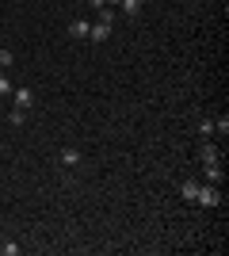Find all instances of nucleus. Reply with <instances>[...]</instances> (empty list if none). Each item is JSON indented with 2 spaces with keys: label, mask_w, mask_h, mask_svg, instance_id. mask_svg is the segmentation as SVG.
Returning <instances> with one entry per match:
<instances>
[{
  "label": "nucleus",
  "mask_w": 229,
  "mask_h": 256,
  "mask_svg": "<svg viewBox=\"0 0 229 256\" xmlns=\"http://www.w3.org/2000/svg\"><path fill=\"white\" fill-rule=\"evenodd\" d=\"M195 203H203V206H218V203H222L218 184H199V199H195Z\"/></svg>",
  "instance_id": "obj_1"
},
{
  "label": "nucleus",
  "mask_w": 229,
  "mask_h": 256,
  "mask_svg": "<svg viewBox=\"0 0 229 256\" xmlns=\"http://www.w3.org/2000/svg\"><path fill=\"white\" fill-rule=\"evenodd\" d=\"M111 31H115V27H111V23H103V20H96V23H92V31H88V38H92V42H107V38H111Z\"/></svg>",
  "instance_id": "obj_2"
},
{
  "label": "nucleus",
  "mask_w": 229,
  "mask_h": 256,
  "mask_svg": "<svg viewBox=\"0 0 229 256\" xmlns=\"http://www.w3.org/2000/svg\"><path fill=\"white\" fill-rule=\"evenodd\" d=\"M203 176H207V184H226V168H222V160L203 164Z\"/></svg>",
  "instance_id": "obj_3"
},
{
  "label": "nucleus",
  "mask_w": 229,
  "mask_h": 256,
  "mask_svg": "<svg viewBox=\"0 0 229 256\" xmlns=\"http://www.w3.org/2000/svg\"><path fill=\"white\" fill-rule=\"evenodd\" d=\"M199 160H203V164H210V160H222V146L218 142H203V150H199Z\"/></svg>",
  "instance_id": "obj_4"
},
{
  "label": "nucleus",
  "mask_w": 229,
  "mask_h": 256,
  "mask_svg": "<svg viewBox=\"0 0 229 256\" xmlns=\"http://www.w3.org/2000/svg\"><path fill=\"white\" fill-rule=\"evenodd\" d=\"M11 100H15V107H23V111L34 107V92L31 88H11Z\"/></svg>",
  "instance_id": "obj_5"
},
{
  "label": "nucleus",
  "mask_w": 229,
  "mask_h": 256,
  "mask_svg": "<svg viewBox=\"0 0 229 256\" xmlns=\"http://www.w3.org/2000/svg\"><path fill=\"white\" fill-rule=\"evenodd\" d=\"M142 8H145V0H119V12L126 16V20H134Z\"/></svg>",
  "instance_id": "obj_6"
},
{
  "label": "nucleus",
  "mask_w": 229,
  "mask_h": 256,
  "mask_svg": "<svg viewBox=\"0 0 229 256\" xmlns=\"http://www.w3.org/2000/svg\"><path fill=\"white\" fill-rule=\"evenodd\" d=\"M88 31H92V23H88V20H73V23H69V38H88Z\"/></svg>",
  "instance_id": "obj_7"
},
{
  "label": "nucleus",
  "mask_w": 229,
  "mask_h": 256,
  "mask_svg": "<svg viewBox=\"0 0 229 256\" xmlns=\"http://www.w3.org/2000/svg\"><path fill=\"white\" fill-rule=\"evenodd\" d=\"M180 195H184L187 203H195V199H199V184L195 180H184V184H180Z\"/></svg>",
  "instance_id": "obj_8"
},
{
  "label": "nucleus",
  "mask_w": 229,
  "mask_h": 256,
  "mask_svg": "<svg viewBox=\"0 0 229 256\" xmlns=\"http://www.w3.org/2000/svg\"><path fill=\"white\" fill-rule=\"evenodd\" d=\"M80 164V150H61V168H76Z\"/></svg>",
  "instance_id": "obj_9"
},
{
  "label": "nucleus",
  "mask_w": 229,
  "mask_h": 256,
  "mask_svg": "<svg viewBox=\"0 0 229 256\" xmlns=\"http://www.w3.org/2000/svg\"><path fill=\"white\" fill-rule=\"evenodd\" d=\"M8 122H11V126H23V122H27V111H23V107H11Z\"/></svg>",
  "instance_id": "obj_10"
},
{
  "label": "nucleus",
  "mask_w": 229,
  "mask_h": 256,
  "mask_svg": "<svg viewBox=\"0 0 229 256\" xmlns=\"http://www.w3.org/2000/svg\"><path fill=\"white\" fill-rule=\"evenodd\" d=\"M0 256H19V245H15V241H4V237H0Z\"/></svg>",
  "instance_id": "obj_11"
},
{
  "label": "nucleus",
  "mask_w": 229,
  "mask_h": 256,
  "mask_svg": "<svg viewBox=\"0 0 229 256\" xmlns=\"http://www.w3.org/2000/svg\"><path fill=\"white\" fill-rule=\"evenodd\" d=\"M11 62H15V54L8 46H0V69H11Z\"/></svg>",
  "instance_id": "obj_12"
},
{
  "label": "nucleus",
  "mask_w": 229,
  "mask_h": 256,
  "mask_svg": "<svg viewBox=\"0 0 229 256\" xmlns=\"http://www.w3.org/2000/svg\"><path fill=\"white\" fill-rule=\"evenodd\" d=\"M214 134H218V138H226V134H229V118H226V115L214 118Z\"/></svg>",
  "instance_id": "obj_13"
},
{
  "label": "nucleus",
  "mask_w": 229,
  "mask_h": 256,
  "mask_svg": "<svg viewBox=\"0 0 229 256\" xmlns=\"http://www.w3.org/2000/svg\"><path fill=\"white\" fill-rule=\"evenodd\" d=\"M199 134H203V138H214V118H203V122H199Z\"/></svg>",
  "instance_id": "obj_14"
},
{
  "label": "nucleus",
  "mask_w": 229,
  "mask_h": 256,
  "mask_svg": "<svg viewBox=\"0 0 229 256\" xmlns=\"http://www.w3.org/2000/svg\"><path fill=\"white\" fill-rule=\"evenodd\" d=\"M0 96H11V80H8V73H0Z\"/></svg>",
  "instance_id": "obj_15"
},
{
  "label": "nucleus",
  "mask_w": 229,
  "mask_h": 256,
  "mask_svg": "<svg viewBox=\"0 0 229 256\" xmlns=\"http://www.w3.org/2000/svg\"><path fill=\"white\" fill-rule=\"evenodd\" d=\"M88 4H92V8L99 12V8H103V4H107V0H88Z\"/></svg>",
  "instance_id": "obj_16"
}]
</instances>
